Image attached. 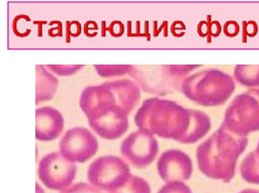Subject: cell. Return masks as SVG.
<instances>
[{
	"mask_svg": "<svg viewBox=\"0 0 259 193\" xmlns=\"http://www.w3.org/2000/svg\"><path fill=\"white\" fill-rule=\"evenodd\" d=\"M36 86H35V101L36 103L51 100L58 89V79L51 74L46 66H36Z\"/></svg>",
	"mask_w": 259,
	"mask_h": 193,
	"instance_id": "obj_13",
	"label": "cell"
},
{
	"mask_svg": "<svg viewBox=\"0 0 259 193\" xmlns=\"http://www.w3.org/2000/svg\"><path fill=\"white\" fill-rule=\"evenodd\" d=\"M108 193H151V187L149 183L142 177L131 175L125 185L115 192Z\"/></svg>",
	"mask_w": 259,
	"mask_h": 193,
	"instance_id": "obj_16",
	"label": "cell"
},
{
	"mask_svg": "<svg viewBox=\"0 0 259 193\" xmlns=\"http://www.w3.org/2000/svg\"><path fill=\"white\" fill-rule=\"evenodd\" d=\"M61 193H101V192L88 183L79 182L63 190Z\"/></svg>",
	"mask_w": 259,
	"mask_h": 193,
	"instance_id": "obj_20",
	"label": "cell"
},
{
	"mask_svg": "<svg viewBox=\"0 0 259 193\" xmlns=\"http://www.w3.org/2000/svg\"><path fill=\"white\" fill-rule=\"evenodd\" d=\"M198 65H166L162 66L161 72L153 71V72H145L150 74V79H140L138 82L142 85L150 82L143 89L147 92H159L160 89H169L171 87H176L177 83L184 78L186 74L190 71L198 68Z\"/></svg>",
	"mask_w": 259,
	"mask_h": 193,
	"instance_id": "obj_11",
	"label": "cell"
},
{
	"mask_svg": "<svg viewBox=\"0 0 259 193\" xmlns=\"http://www.w3.org/2000/svg\"><path fill=\"white\" fill-rule=\"evenodd\" d=\"M239 193H259V190H257V189H251V188H248V189H244V190L240 191Z\"/></svg>",
	"mask_w": 259,
	"mask_h": 193,
	"instance_id": "obj_21",
	"label": "cell"
},
{
	"mask_svg": "<svg viewBox=\"0 0 259 193\" xmlns=\"http://www.w3.org/2000/svg\"><path fill=\"white\" fill-rule=\"evenodd\" d=\"M76 173V164L66 160L60 152H52L46 155L38 163V179L51 190L63 191L70 187Z\"/></svg>",
	"mask_w": 259,
	"mask_h": 193,
	"instance_id": "obj_7",
	"label": "cell"
},
{
	"mask_svg": "<svg viewBox=\"0 0 259 193\" xmlns=\"http://www.w3.org/2000/svg\"><path fill=\"white\" fill-rule=\"evenodd\" d=\"M234 78L251 89L259 87V65H237L234 69Z\"/></svg>",
	"mask_w": 259,
	"mask_h": 193,
	"instance_id": "obj_15",
	"label": "cell"
},
{
	"mask_svg": "<svg viewBox=\"0 0 259 193\" xmlns=\"http://www.w3.org/2000/svg\"><path fill=\"white\" fill-rule=\"evenodd\" d=\"M180 88L187 99L199 105L220 106L231 97L236 85L224 71L207 69L184 78Z\"/></svg>",
	"mask_w": 259,
	"mask_h": 193,
	"instance_id": "obj_4",
	"label": "cell"
},
{
	"mask_svg": "<svg viewBox=\"0 0 259 193\" xmlns=\"http://www.w3.org/2000/svg\"><path fill=\"white\" fill-rule=\"evenodd\" d=\"M64 128V118L54 107L44 106L35 110V137L41 141L56 139Z\"/></svg>",
	"mask_w": 259,
	"mask_h": 193,
	"instance_id": "obj_12",
	"label": "cell"
},
{
	"mask_svg": "<svg viewBox=\"0 0 259 193\" xmlns=\"http://www.w3.org/2000/svg\"><path fill=\"white\" fill-rule=\"evenodd\" d=\"M240 174L246 182L259 185V141L256 149L250 152L241 162Z\"/></svg>",
	"mask_w": 259,
	"mask_h": 193,
	"instance_id": "obj_14",
	"label": "cell"
},
{
	"mask_svg": "<svg viewBox=\"0 0 259 193\" xmlns=\"http://www.w3.org/2000/svg\"><path fill=\"white\" fill-rule=\"evenodd\" d=\"M247 144L248 137L237 135L220 125L196 148L198 169L210 179L230 182L235 176L238 159Z\"/></svg>",
	"mask_w": 259,
	"mask_h": 193,
	"instance_id": "obj_3",
	"label": "cell"
},
{
	"mask_svg": "<svg viewBox=\"0 0 259 193\" xmlns=\"http://www.w3.org/2000/svg\"><path fill=\"white\" fill-rule=\"evenodd\" d=\"M159 153L156 137L143 130L130 133L120 144L121 156L134 167L145 168L152 164Z\"/></svg>",
	"mask_w": 259,
	"mask_h": 193,
	"instance_id": "obj_9",
	"label": "cell"
},
{
	"mask_svg": "<svg viewBox=\"0 0 259 193\" xmlns=\"http://www.w3.org/2000/svg\"><path fill=\"white\" fill-rule=\"evenodd\" d=\"M158 193H192V191L184 182H170L162 186Z\"/></svg>",
	"mask_w": 259,
	"mask_h": 193,
	"instance_id": "obj_19",
	"label": "cell"
},
{
	"mask_svg": "<svg viewBox=\"0 0 259 193\" xmlns=\"http://www.w3.org/2000/svg\"><path fill=\"white\" fill-rule=\"evenodd\" d=\"M192 169L190 157L177 149L165 151L157 161V172L166 183L189 180L192 175Z\"/></svg>",
	"mask_w": 259,
	"mask_h": 193,
	"instance_id": "obj_10",
	"label": "cell"
},
{
	"mask_svg": "<svg viewBox=\"0 0 259 193\" xmlns=\"http://www.w3.org/2000/svg\"><path fill=\"white\" fill-rule=\"evenodd\" d=\"M35 188H36V193H45L42 188L38 184H35Z\"/></svg>",
	"mask_w": 259,
	"mask_h": 193,
	"instance_id": "obj_22",
	"label": "cell"
},
{
	"mask_svg": "<svg viewBox=\"0 0 259 193\" xmlns=\"http://www.w3.org/2000/svg\"><path fill=\"white\" fill-rule=\"evenodd\" d=\"M60 154L72 163H85L98 150V141L94 134L85 127L68 129L59 143Z\"/></svg>",
	"mask_w": 259,
	"mask_h": 193,
	"instance_id": "obj_8",
	"label": "cell"
},
{
	"mask_svg": "<svg viewBox=\"0 0 259 193\" xmlns=\"http://www.w3.org/2000/svg\"><path fill=\"white\" fill-rule=\"evenodd\" d=\"M134 120L140 130L181 143L196 142L211 126L205 112L185 108L173 100L159 97L144 100Z\"/></svg>",
	"mask_w": 259,
	"mask_h": 193,
	"instance_id": "obj_1",
	"label": "cell"
},
{
	"mask_svg": "<svg viewBox=\"0 0 259 193\" xmlns=\"http://www.w3.org/2000/svg\"><path fill=\"white\" fill-rule=\"evenodd\" d=\"M132 65H95L97 74L103 78H111L124 74H130L133 70Z\"/></svg>",
	"mask_w": 259,
	"mask_h": 193,
	"instance_id": "obj_17",
	"label": "cell"
},
{
	"mask_svg": "<svg viewBox=\"0 0 259 193\" xmlns=\"http://www.w3.org/2000/svg\"><path fill=\"white\" fill-rule=\"evenodd\" d=\"M141 98V88L131 79H119L86 87L79 105L88 121L103 116L128 118Z\"/></svg>",
	"mask_w": 259,
	"mask_h": 193,
	"instance_id": "obj_2",
	"label": "cell"
},
{
	"mask_svg": "<svg viewBox=\"0 0 259 193\" xmlns=\"http://www.w3.org/2000/svg\"><path fill=\"white\" fill-rule=\"evenodd\" d=\"M48 69L59 76H70L83 68L82 65H48Z\"/></svg>",
	"mask_w": 259,
	"mask_h": 193,
	"instance_id": "obj_18",
	"label": "cell"
},
{
	"mask_svg": "<svg viewBox=\"0 0 259 193\" xmlns=\"http://www.w3.org/2000/svg\"><path fill=\"white\" fill-rule=\"evenodd\" d=\"M128 165L116 156H102L94 160L87 171V179L99 191L115 192L122 188L131 177Z\"/></svg>",
	"mask_w": 259,
	"mask_h": 193,
	"instance_id": "obj_6",
	"label": "cell"
},
{
	"mask_svg": "<svg viewBox=\"0 0 259 193\" xmlns=\"http://www.w3.org/2000/svg\"><path fill=\"white\" fill-rule=\"evenodd\" d=\"M231 132L247 137L259 130V88L241 93L231 101L221 124Z\"/></svg>",
	"mask_w": 259,
	"mask_h": 193,
	"instance_id": "obj_5",
	"label": "cell"
}]
</instances>
